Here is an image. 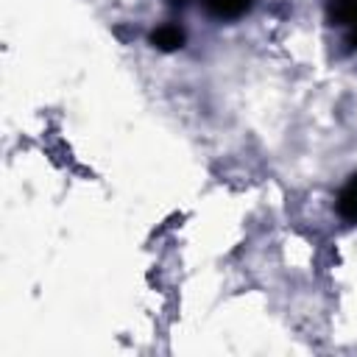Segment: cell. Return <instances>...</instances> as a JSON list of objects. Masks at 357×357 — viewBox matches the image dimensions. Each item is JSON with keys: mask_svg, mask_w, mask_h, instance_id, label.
Wrapping results in <instances>:
<instances>
[{"mask_svg": "<svg viewBox=\"0 0 357 357\" xmlns=\"http://www.w3.org/2000/svg\"><path fill=\"white\" fill-rule=\"evenodd\" d=\"M184 31L178 28V25H159L156 31H151V45L156 47V50H165V53H170V50H178V47H184Z\"/></svg>", "mask_w": 357, "mask_h": 357, "instance_id": "obj_1", "label": "cell"}, {"mask_svg": "<svg viewBox=\"0 0 357 357\" xmlns=\"http://www.w3.org/2000/svg\"><path fill=\"white\" fill-rule=\"evenodd\" d=\"M176 3H181V0H176Z\"/></svg>", "mask_w": 357, "mask_h": 357, "instance_id": "obj_6", "label": "cell"}, {"mask_svg": "<svg viewBox=\"0 0 357 357\" xmlns=\"http://www.w3.org/2000/svg\"><path fill=\"white\" fill-rule=\"evenodd\" d=\"M204 6L218 20H237L254 6V0H204Z\"/></svg>", "mask_w": 357, "mask_h": 357, "instance_id": "obj_3", "label": "cell"}, {"mask_svg": "<svg viewBox=\"0 0 357 357\" xmlns=\"http://www.w3.org/2000/svg\"><path fill=\"white\" fill-rule=\"evenodd\" d=\"M329 20L351 31L357 25V0H329Z\"/></svg>", "mask_w": 357, "mask_h": 357, "instance_id": "obj_4", "label": "cell"}, {"mask_svg": "<svg viewBox=\"0 0 357 357\" xmlns=\"http://www.w3.org/2000/svg\"><path fill=\"white\" fill-rule=\"evenodd\" d=\"M337 212L343 220L357 223V173L349 176V181L337 192Z\"/></svg>", "mask_w": 357, "mask_h": 357, "instance_id": "obj_2", "label": "cell"}, {"mask_svg": "<svg viewBox=\"0 0 357 357\" xmlns=\"http://www.w3.org/2000/svg\"><path fill=\"white\" fill-rule=\"evenodd\" d=\"M349 42H351V45H354V47H357V25H354V28H351V31H349Z\"/></svg>", "mask_w": 357, "mask_h": 357, "instance_id": "obj_5", "label": "cell"}]
</instances>
